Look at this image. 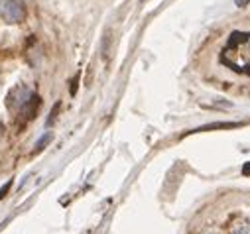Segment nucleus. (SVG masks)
I'll list each match as a JSON object with an SVG mask.
<instances>
[{
	"label": "nucleus",
	"instance_id": "nucleus-1",
	"mask_svg": "<svg viewBox=\"0 0 250 234\" xmlns=\"http://www.w3.org/2000/svg\"><path fill=\"white\" fill-rule=\"evenodd\" d=\"M219 59L230 71L250 75V32H232L221 49Z\"/></svg>",
	"mask_w": 250,
	"mask_h": 234
},
{
	"label": "nucleus",
	"instance_id": "nucleus-2",
	"mask_svg": "<svg viewBox=\"0 0 250 234\" xmlns=\"http://www.w3.org/2000/svg\"><path fill=\"white\" fill-rule=\"evenodd\" d=\"M6 104L12 112H30V116H34L32 112L38 106V97L32 93L30 87L26 85H16L6 98Z\"/></svg>",
	"mask_w": 250,
	"mask_h": 234
},
{
	"label": "nucleus",
	"instance_id": "nucleus-3",
	"mask_svg": "<svg viewBox=\"0 0 250 234\" xmlns=\"http://www.w3.org/2000/svg\"><path fill=\"white\" fill-rule=\"evenodd\" d=\"M0 16L8 24H18L24 20L26 12L20 0H0Z\"/></svg>",
	"mask_w": 250,
	"mask_h": 234
},
{
	"label": "nucleus",
	"instance_id": "nucleus-4",
	"mask_svg": "<svg viewBox=\"0 0 250 234\" xmlns=\"http://www.w3.org/2000/svg\"><path fill=\"white\" fill-rule=\"evenodd\" d=\"M230 234H250V222H236L230 228Z\"/></svg>",
	"mask_w": 250,
	"mask_h": 234
},
{
	"label": "nucleus",
	"instance_id": "nucleus-5",
	"mask_svg": "<svg viewBox=\"0 0 250 234\" xmlns=\"http://www.w3.org/2000/svg\"><path fill=\"white\" fill-rule=\"evenodd\" d=\"M207 234H219V232H207Z\"/></svg>",
	"mask_w": 250,
	"mask_h": 234
}]
</instances>
